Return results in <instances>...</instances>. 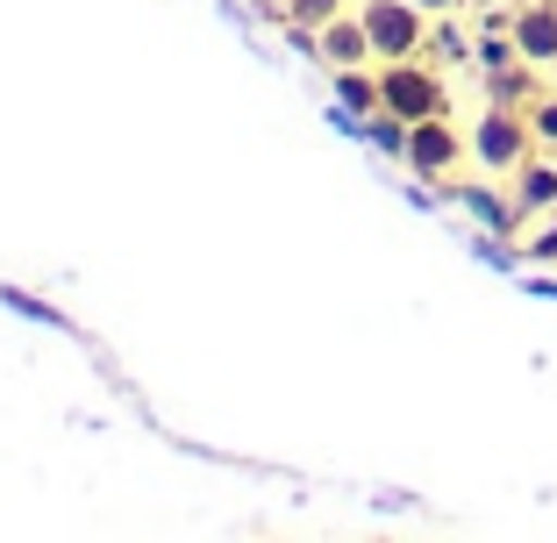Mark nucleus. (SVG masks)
Returning a JSON list of instances; mask_svg holds the SVG:
<instances>
[{"instance_id":"nucleus-1","label":"nucleus","mask_w":557,"mask_h":543,"mask_svg":"<svg viewBox=\"0 0 557 543\" xmlns=\"http://www.w3.org/2000/svg\"><path fill=\"white\" fill-rule=\"evenodd\" d=\"M536 129H529V108H515V100H493V108H479L472 122V165L493 172V180H508L522 158H536Z\"/></svg>"},{"instance_id":"nucleus-2","label":"nucleus","mask_w":557,"mask_h":543,"mask_svg":"<svg viewBox=\"0 0 557 543\" xmlns=\"http://www.w3.org/2000/svg\"><path fill=\"white\" fill-rule=\"evenodd\" d=\"M400 165L414 172L422 186H458V172L472 165V136L458 129L450 115L408 122V144H400Z\"/></svg>"},{"instance_id":"nucleus-3","label":"nucleus","mask_w":557,"mask_h":543,"mask_svg":"<svg viewBox=\"0 0 557 543\" xmlns=\"http://www.w3.org/2000/svg\"><path fill=\"white\" fill-rule=\"evenodd\" d=\"M379 108L400 122H429V115H450V86L429 58H386L379 65Z\"/></svg>"},{"instance_id":"nucleus-4","label":"nucleus","mask_w":557,"mask_h":543,"mask_svg":"<svg viewBox=\"0 0 557 543\" xmlns=\"http://www.w3.org/2000/svg\"><path fill=\"white\" fill-rule=\"evenodd\" d=\"M358 15H364V29H372L379 65H386V58H429L436 15H429L422 0H358Z\"/></svg>"},{"instance_id":"nucleus-5","label":"nucleus","mask_w":557,"mask_h":543,"mask_svg":"<svg viewBox=\"0 0 557 543\" xmlns=\"http://www.w3.org/2000/svg\"><path fill=\"white\" fill-rule=\"evenodd\" d=\"M308 58H322L329 72H350V65H379V50H372V29H364L358 8H344L336 22H322L314 29V50Z\"/></svg>"},{"instance_id":"nucleus-6","label":"nucleus","mask_w":557,"mask_h":543,"mask_svg":"<svg viewBox=\"0 0 557 543\" xmlns=\"http://www.w3.org/2000/svg\"><path fill=\"white\" fill-rule=\"evenodd\" d=\"M508 36H515V50H522L536 72H550L557 65V0H522L515 22H508Z\"/></svg>"},{"instance_id":"nucleus-7","label":"nucleus","mask_w":557,"mask_h":543,"mask_svg":"<svg viewBox=\"0 0 557 543\" xmlns=\"http://www.w3.org/2000/svg\"><path fill=\"white\" fill-rule=\"evenodd\" d=\"M508 194H515V208H522V222L557 208V158L550 150H536V158H522V165L508 172Z\"/></svg>"},{"instance_id":"nucleus-8","label":"nucleus","mask_w":557,"mask_h":543,"mask_svg":"<svg viewBox=\"0 0 557 543\" xmlns=\"http://www.w3.org/2000/svg\"><path fill=\"white\" fill-rule=\"evenodd\" d=\"M450 194H458L493 236H515V230H522V208H515V194H486V186H450Z\"/></svg>"},{"instance_id":"nucleus-9","label":"nucleus","mask_w":557,"mask_h":543,"mask_svg":"<svg viewBox=\"0 0 557 543\" xmlns=\"http://www.w3.org/2000/svg\"><path fill=\"white\" fill-rule=\"evenodd\" d=\"M350 0H278V15H286V36H294L300 50H314V29L322 22H336Z\"/></svg>"},{"instance_id":"nucleus-10","label":"nucleus","mask_w":557,"mask_h":543,"mask_svg":"<svg viewBox=\"0 0 557 543\" xmlns=\"http://www.w3.org/2000/svg\"><path fill=\"white\" fill-rule=\"evenodd\" d=\"M336 108L344 115H379V72H364V65H350V72H336Z\"/></svg>"},{"instance_id":"nucleus-11","label":"nucleus","mask_w":557,"mask_h":543,"mask_svg":"<svg viewBox=\"0 0 557 543\" xmlns=\"http://www.w3.org/2000/svg\"><path fill=\"white\" fill-rule=\"evenodd\" d=\"M522 258H529V264H543V272H557V208H550V214H529Z\"/></svg>"},{"instance_id":"nucleus-12","label":"nucleus","mask_w":557,"mask_h":543,"mask_svg":"<svg viewBox=\"0 0 557 543\" xmlns=\"http://www.w3.org/2000/svg\"><path fill=\"white\" fill-rule=\"evenodd\" d=\"M429 58H443V65H465V58H479V50L465 44V29H450V22L436 15V29H429Z\"/></svg>"},{"instance_id":"nucleus-13","label":"nucleus","mask_w":557,"mask_h":543,"mask_svg":"<svg viewBox=\"0 0 557 543\" xmlns=\"http://www.w3.org/2000/svg\"><path fill=\"white\" fill-rule=\"evenodd\" d=\"M0 300L15 314H29V322H44V330H65V314L50 308V300H36V294H22V286H0Z\"/></svg>"},{"instance_id":"nucleus-14","label":"nucleus","mask_w":557,"mask_h":543,"mask_svg":"<svg viewBox=\"0 0 557 543\" xmlns=\"http://www.w3.org/2000/svg\"><path fill=\"white\" fill-rule=\"evenodd\" d=\"M529 129H536L543 150H557V94H536V100H529Z\"/></svg>"},{"instance_id":"nucleus-15","label":"nucleus","mask_w":557,"mask_h":543,"mask_svg":"<svg viewBox=\"0 0 557 543\" xmlns=\"http://www.w3.org/2000/svg\"><path fill=\"white\" fill-rule=\"evenodd\" d=\"M422 8H429V15H458L465 0H422Z\"/></svg>"}]
</instances>
